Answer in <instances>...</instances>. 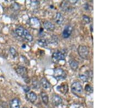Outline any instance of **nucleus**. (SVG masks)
Returning a JSON list of instances; mask_svg holds the SVG:
<instances>
[{
  "mask_svg": "<svg viewBox=\"0 0 123 108\" xmlns=\"http://www.w3.org/2000/svg\"><path fill=\"white\" fill-rule=\"evenodd\" d=\"M71 88L72 93L77 96H81L83 92V87L78 81H74L72 84Z\"/></svg>",
  "mask_w": 123,
  "mask_h": 108,
  "instance_id": "f257e3e1",
  "label": "nucleus"
},
{
  "mask_svg": "<svg viewBox=\"0 0 123 108\" xmlns=\"http://www.w3.org/2000/svg\"><path fill=\"white\" fill-rule=\"evenodd\" d=\"M78 53L82 58L88 60L89 56V49L88 47L80 45L78 48Z\"/></svg>",
  "mask_w": 123,
  "mask_h": 108,
  "instance_id": "f03ea898",
  "label": "nucleus"
},
{
  "mask_svg": "<svg viewBox=\"0 0 123 108\" xmlns=\"http://www.w3.org/2000/svg\"><path fill=\"white\" fill-rule=\"evenodd\" d=\"M54 77L58 81L65 79L67 74L63 69L61 68H56L54 69Z\"/></svg>",
  "mask_w": 123,
  "mask_h": 108,
  "instance_id": "7ed1b4c3",
  "label": "nucleus"
},
{
  "mask_svg": "<svg viewBox=\"0 0 123 108\" xmlns=\"http://www.w3.org/2000/svg\"><path fill=\"white\" fill-rule=\"evenodd\" d=\"M66 55L64 52L61 51H56L53 52L52 55V60L55 63H58L60 61H64L65 60Z\"/></svg>",
  "mask_w": 123,
  "mask_h": 108,
  "instance_id": "20e7f679",
  "label": "nucleus"
},
{
  "mask_svg": "<svg viewBox=\"0 0 123 108\" xmlns=\"http://www.w3.org/2000/svg\"><path fill=\"white\" fill-rule=\"evenodd\" d=\"M29 24L31 28L37 29L41 28V23L39 19L36 17H30L29 19Z\"/></svg>",
  "mask_w": 123,
  "mask_h": 108,
  "instance_id": "39448f33",
  "label": "nucleus"
},
{
  "mask_svg": "<svg viewBox=\"0 0 123 108\" xmlns=\"http://www.w3.org/2000/svg\"><path fill=\"white\" fill-rule=\"evenodd\" d=\"M17 72L19 74L21 77L24 79V80L26 82L27 80H29V78L27 75V69L23 66H19L17 69Z\"/></svg>",
  "mask_w": 123,
  "mask_h": 108,
  "instance_id": "423d86ee",
  "label": "nucleus"
},
{
  "mask_svg": "<svg viewBox=\"0 0 123 108\" xmlns=\"http://www.w3.org/2000/svg\"><path fill=\"white\" fill-rule=\"evenodd\" d=\"M73 31V27L70 25H67L64 28L63 31H62V37L64 38H68L71 36V33Z\"/></svg>",
  "mask_w": 123,
  "mask_h": 108,
  "instance_id": "0eeeda50",
  "label": "nucleus"
},
{
  "mask_svg": "<svg viewBox=\"0 0 123 108\" xmlns=\"http://www.w3.org/2000/svg\"><path fill=\"white\" fill-rule=\"evenodd\" d=\"M52 102L55 106H59L62 103V99L60 96L54 94L52 97Z\"/></svg>",
  "mask_w": 123,
  "mask_h": 108,
  "instance_id": "6e6552de",
  "label": "nucleus"
},
{
  "mask_svg": "<svg viewBox=\"0 0 123 108\" xmlns=\"http://www.w3.org/2000/svg\"><path fill=\"white\" fill-rule=\"evenodd\" d=\"M26 98L29 101L34 103L37 99V95L35 92L32 91H30L26 93Z\"/></svg>",
  "mask_w": 123,
  "mask_h": 108,
  "instance_id": "1a4fd4ad",
  "label": "nucleus"
},
{
  "mask_svg": "<svg viewBox=\"0 0 123 108\" xmlns=\"http://www.w3.org/2000/svg\"><path fill=\"white\" fill-rule=\"evenodd\" d=\"M43 26L46 30L49 31H53L55 28V26L54 23L48 21H44L43 23Z\"/></svg>",
  "mask_w": 123,
  "mask_h": 108,
  "instance_id": "9d476101",
  "label": "nucleus"
},
{
  "mask_svg": "<svg viewBox=\"0 0 123 108\" xmlns=\"http://www.w3.org/2000/svg\"><path fill=\"white\" fill-rule=\"evenodd\" d=\"M55 21L58 25H61L63 23L64 21V17L62 14L60 12H58L56 13L55 17Z\"/></svg>",
  "mask_w": 123,
  "mask_h": 108,
  "instance_id": "9b49d317",
  "label": "nucleus"
},
{
  "mask_svg": "<svg viewBox=\"0 0 123 108\" xmlns=\"http://www.w3.org/2000/svg\"><path fill=\"white\" fill-rule=\"evenodd\" d=\"M20 102L18 98H14L11 101L10 108H20Z\"/></svg>",
  "mask_w": 123,
  "mask_h": 108,
  "instance_id": "f8f14e48",
  "label": "nucleus"
},
{
  "mask_svg": "<svg viewBox=\"0 0 123 108\" xmlns=\"http://www.w3.org/2000/svg\"><path fill=\"white\" fill-rule=\"evenodd\" d=\"M40 83H41V85H42V86L43 87L44 89H48V88H49L50 87V82L48 81V80L46 78H42V79H41V81H40Z\"/></svg>",
  "mask_w": 123,
  "mask_h": 108,
  "instance_id": "ddd939ff",
  "label": "nucleus"
},
{
  "mask_svg": "<svg viewBox=\"0 0 123 108\" xmlns=\"http://www.w3.org/2000/svg\"><path fill=\"white\" fill-rule=\"evenodd\" d=\"M22 37H23L25 40H27V42H31L33 40L32 36L30 34V32L28 31V30H27L26 29H24V33H23V36Z\"/></svg>",
  "mask_w": 123,
  "mask_h": 108,
  "instance_id": "4468645a",
  "label": "nucleus"
},
{
  "mask_svg": "<svg viewBox=\"0 0 123 108\" xmlns=\"http://www.w3.org/2000/svg\"><path fill=\"white\" fill-rule=\"evenodd\" d=\"M64 84H62V85L58 86L57 90L61 92L62 93L65 94L68 91V85L67 84L63 83Z\"/></svg>",
  "mask_w": 123,
  "mask_h": 108,
  "instance_id": "2eb2a0df",
  "label": "nucleus"
},
{
  "mask_svg": "<svg viewBox=\"0 0 123 108\" xmlns=\"http://www.w3.org/2000/svg\"><path fill=\"white\" fill-rule=\"evenodd\" d=\"M69 64L70 67H71L72 69L74 70V71L77 70L78 67V62L76 60H73V59H72V60H71L70 61Z\"/></svg>",
  "mask_w": 123,
  "mask_h": 108,
  "instance_id": "dca6fc26",
  "label": "nucleus"
},
{
  "mask_svg": "<svg viewBox=\"0 0 123 108\" xmlns=\"http://www.w3.org/2000/svg\"><path fill=\"white\" fill-rule=\"evenodd\" d=\"M41 98H42L43 103L44 104L48 105V104L49 103V97L47 94L45 92H41Z\"/></svg>",
  "mask_w": 123,
  "mask_h": 108,
  "instance_id": "f3484780",
  "label": "nucleus"
},
{
  "mask_svg": "<svg viewBox=\"0 0 123 108\" xmlns=\"http://www.w3.org/2000/svg\"><path fill=\"white\" fill-rule=\"evenodd\" d=\"M37 43L39 46L42 48H46L48 46V42L45 39H40L37 41Z\"/></svg>",
  "mask_w": 123,
  "mask_h": 108,
  "instance_id": "a211bd4d",
  "label": "nucleus"
},
{
  "mask_svg": "<svg viewBox=\"0 0 123 108\" xmlns=\"http://www.w3.org/2000/svg\"><path fill=\"white\" fill-rule=\"evenodd\" d=\"M25 28L22 26H19L15 29V33L19 37H23Z\"/></svg>",
  "mask_w": 123,
  "mask_h": 108,
  "instance_id": "6ab92c4d",
  "label": "nucleus"
},
{
  "mask_svg": "<svg viewBox=\"0 0 123 108\" xmlns=\"http://www.w3.org/2000/svg\"><path fill=\"white\" fill-rule=\"evenodd\" d=\"M79 77L82 81L84 82H87L88 81L89 76L88 75V72L86 73V74H80L79 75Z\"/></svg>",
  "mask_w": 123,
  "mask_h": 108,
  "instance_id": "aec40b11",
  "label": "nucleus"
},
{
  "mask_svg": "<svg viewBox=\"0 0 123 108\" xmlns=\"http://www.w3.org/2000/svg\"><path fill=\"white\" fill-rule=\"evenodd\" d=\"M20 6L18 3H17L16 2H14L12 4L11 6V8L14 11H18V10L20 9Z\"/></svg>",
  "mask_w": 123,
  "mask_h": 108,
  "instance_id": "412c9836",
  "label": "nucleus"
},
{
  "mask_svg": "<svg viewBox=\"0 0 123 108\" xmlns=\"http://www.w3.org/2000/svg\"><path fill=\"white\" fill-rule=\"evenodd\" d=\"M9 51H10L12 55L14 57H16L17 52L16 50H15L14 48H13V47H11L10 49H9Z\"/></svg>",
  "mask_w": 123,
  "mask_h": 108,
  "instance_id": "4be33fe9",
  "label": "nucleus"
},
{
  "mask_svg": "<svg viewBox=\"0 0 123 108\" xmlns=\"http://www.w3.org/2000/svg\"><path fill=\"white\" fill-rule=\"evenodd\" d=\"M85 90L86 92H89V93H92L93 92V88L90 85H86L85 87Z\"/></svg>",
  "mask_w": 123,
  "mask_h": 108,
  "instance_id": "5701e85b",
  "label": "nucleus"
},
{
  "mask_svg": "<svg viewBox=\"0 0 123 108\" xmlns=\"http://www.w3.org/2000/svg\"><path fill=\"white\" fill-rule=\"evenodd\" d=\"M83 19L87 23H90V21H91L90 18L88 16H87V15H83Z\"/></svg>",
  "mask_w": 123,
  "mask_h": 108,
  "instance_id": "b1692460",
  "label": "nucleus"
},
{
  "mask_svg": "<svg viewBox=\"0 0 123 108\" xmlns=\"http://www.w3.org/2000/svg\"><path fill=\"white\" fill-rule=\"evenodd\" d=\"M23 90H24V91L25 92V93H28L29 92H30V87H29V86L25 85V86H23Z\"/></svg>",
  "mask_w": 123,
  "mask_h": 108,
  "instance_id": "393cba45",
  "label": "nucleus"
},
{
  "mask_svg": "<svg viewBox=\"0 0 123 108\" xmlns=\"http://www.w3.org/2000/svg\"><path fill=\"white\" fill-rule=\"evenodd\" d=\"M93 24L92 25H90V28H91V32H93Z\"/></svg>",
  "mask_w": 123,
  "mask_h": 108,
  "instance_id": "a878e982",
  "label": "nucleus"
},
{
  "mask_svg": "<svg viewBox=\"0 0 123 108\" xmlns=\"http://www.w3.org/2000/svg\"><path fill=\"white\" fill-rule=\"evenodd\" d=\"M22 47H23V48H25V47H26V45H25V44H24V45H23L22 46Z\"/></svg>",
  "mask_w": 123,
  "mask_h": 108,
  "instance_id": "bb28decb",
  "label": "nucleus"
},
{
  "mask_svg": "<svg viewBox=\"0 0 123 108\" xmlns=\"http://www.w3.org/2000/svg\"><path fill=\"white\" fill-rule=\"evenodd\" d=\"M23 108H26V107H23Z\"/></svg>",
  "mask_w": 123,
  "mask_h": 108,
  "instance_id": "cd10ccee",
  "label": "nucleus"
}]
</instances>
